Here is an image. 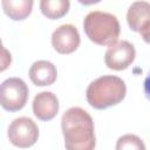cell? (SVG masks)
Instances as JSON below:
<instances>
[{"label":"cell","mask_w":150,"mask_h":150,"mask_svg":"<svg viewBox=\"0 0 150 150\" xmlns=\"http://www.w3.org/2000/svg\"><path fill=\"white\" fill-rule=\"evenodd\" d=\"M67 150H94L96 139L91 116L80 107H71L61 118Z\"/></svg>","instance_id":"cell-1"},{"label":"cell","mask_w":150,"mask_h":150,"mask_svg":"<svg viewBox=\"0 0 150 150\" xmlns=\"http://www.w3.org/2000/svg\"><path fill=\"white\" fill-rule=\"evenodd\" d=\"M127 87L124 81L114 75H103L94 80L87 88L88 103L95 109H105L118 104L125 96Z\"/></svg>","instance_id":"cell-2"},{"label":"cell","mask_w":150,"mask_h":150,"mask_svg":"<svg viewBox=\"0 0 150 150\" xmlns=\"http://www.w3.org/2000/svg\"><path fill=\"white\" fill-rule=\"evenodd\" d=\"M83 29L90 41L100 46L109 47L117 42L121 33L117 18L102 11L88 13L83 20Z\"/></svg>","instance_id":"cell-3"},{"label":"cell","mask_w":150,"mask_h":150,"mask_svg":"<svg viewBox=\"0 0 150 150\" xmlns=\"http://www.w3.org/2000/svg\"><path fill=\"white\" fill-rule=\"evenodd\" d=\"M28 98V87L19 77H9L0 86V103L8 111L22 109Z\"/></svg>","instance_id":"cell-4"},{"label":"cell","mask_w":150,"mask_h":150,"mask_svg":"<svg viewBox=\"0 0 150 150\" xmlns=\"http://www.w3.org/2000/svg\"><path fill=\"white\" fill-rule=\"evenodd\" d=\"M7 135L13 145L26 149L36 143L39 138V128L32 118L22 116L11 122Z\"/></svg>","instance_id":"cell-5"},{"label":"cell","mask_w":150,"mask_h":150,"mask_svg":"<svg viewBox=\"0 0 150 150\" xmlns=\"http://www.w3.org/2000/svg\"><path fill=\"white\" fill-rule=\"evenodd\" d=\"M136 52L132 43L122 40L110 46L104 54V62L109 69L124 70L135 60Z\"/></svg>","instance_id":"cell-6"},{"label":"cell","mask_w":150,"mask_h":150,"mask_svg":"<svg viewBox=\"0 0 150 150\" xmlns=\"http://www.w3.org/2000/svg\"><path fill=\"white\" fill-rule=\"evenodd\" d=\"M81 39L74 25L66 23L57 27L52 34V46L60 54H70L77 49Z\"/></svg>","instance_id":"cell-7"},{"label":"cell","mask_w":150,"mask_h":150,"mask_svg":"<svg viewBox=\"0 0 150 150\" xmlns=\"http://www.w3.org/2000/svg\"><path fill=\"white\" fill-rule=\"evenodd\" d=\"M59 111V100L52 91H41L33 100V112L41 121L53 120Z\"/></svg>","instance_id":"cell-8"},{"label":"cell","mask_w":150,"mask_h":150,"mask_svg":"<svg viewBox=\"0 0 150 150\" xmlns=\"http://www.w3.org/2000/svg\"><path fill=\"white\" fill-rule=\"evenodd\" d=\"M57 70L56 67L46 60H40L34 62L29 68L30 81L39 87L50 86L56 81Z\"/></svg>","instance_id":"cell-9"},{"label":"cell","mask_w":150,"mask_h":150,"mask_svg":"<svg viewBox=\"0 0 150 150\" xmlns=\"http://www.w3.org/2000/svg\"><path fill=\"white\" fill-rule=\"evenodd\" d=\"M150 21V2L136 1L132 2L127 12V22L131 30L138 32L145 23Z\"/></svg>","instance_id":"cell-10"},{"label":"cell","mask_w":150,"mask_h":150,"mask_svg":"<svg viewBox=\"0 0 150 150\" xmlns=\"http://www.w3.org/2000/svg\"><path fill=\"white\" fill-rule=\"evenodd\" d=\"M1 5L4 12L15 21L26 19L33 8L32 0H2Z\"/></svg>","instance_id":"cell-11"},{"label":"cell","mask_w":150,"mask_h":150,"mask_svg":"<svg viewBox=\"0 0 150 150\" xmlns=\"http://www.w3.org/2000/svg\"><path fill=\"white\" fill-rule=\"evenodd\" d=\"M70 2L68 0H41L40 9L48 19H60L68 13Z\"/></svg>","instance_id":"cell-12"},{"label":"cell","mask_w":150,"mask_h":150,"mask_svg":"<svg viewBox=\"0 0 150 150\" xmlns=\"http://www.w3.org/2000/svg\"><path fill=\"white\" fill-rule=\"evenodd\" d=\"M116 150H145V145L138 136L127 134L117 139Z\"/></svg>","instance_id":"cell-13"},{"label":"cell","mask_w":150,"mask_h":150,"mask_svg":"<svg viewBox=\"0 0 150 150\" xmlns=\"http://www.w3.org/2000/svg\"><path fill=\"white\" fill-rule=\"evenodd\" d=\"M139 34L143 38V40L150 45V21L143 26V28L139 30Z\"/></svg>","instance_id":"cell-14"},{"label":"cell","mask_w":150,"mask_h":150,"mask_svg":"<svg viewBox=\"0 0 150 150\" xmlns=\"http://www.w3.org/2000/svg\"><path fill=\"white\" fill-rule=\"evenodd\" d=\"M144 94H145L146 98L150 101V70L144 80Z\"/></svg>","instance_id":"cell-15"}]
</instances>
